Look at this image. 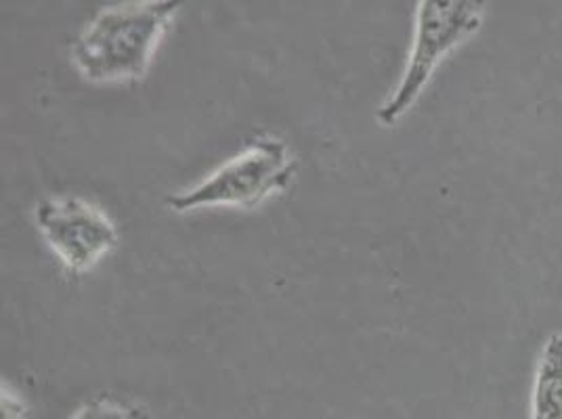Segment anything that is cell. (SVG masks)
<instances>
[{
  "instance_id": "obj_1",
  "label": "cell",
  "mask_w": 562,
  "mask_h": 419,
  "mask_svg": "<svg viewBox=\"0 0 562 419\" xmlns=\"http://www.w3.org/2000/svg\"><path fill=\"white\" fill-rule=\"evenodd\" d=\"M179 7V0H147L99 11L71 45L76 68L91 82L137 80Z\"/></svg>"
},
{
  "instance_id": "obj_5",
  "label": "cell",
  "mask_w": 562,
  "mask_h": 419,
  "mask_svg": "<svg viewBox=\"0 0 562 419\" xmlns=\"http://www.w3.org/2000/svg\"><path fill=\"white\" fill-rule=\"evenodd\" d=\"M531 419H562V333L548 338L531 395Z\"/></svg>"
},
{
  "instance_id": "obj_4",
  "label": "cell",
  "mask_w": 562,
  "mask_h": 419,
  "mask_svg": "<svg viewBox=\"0 0 562 419\" xmlns=\"http://www.w3.org/2000/svg\"><path fill=\"white\" fill-rule=\"evenodd\" d=\"M36 223L50 250L71 271H87L117 246L114 223L78 197H48L36 208Z\"/></svg>"
},
{
  "instance_id": "obj_7",
  "label": "cell",
  "mask_w": 562,
  "mask_h": 419,
  "mask_svg": "<svg viewBox=\"0 0 562 419\" xmlns=\"http://www.w3.org/2000/svg\"><path fill=\"white\" fill-rule=\"evenodd\" d=\"M0 418L30 419L24 403L13 395L9 388H4V386H2V398H0Z\"/></svg>"
},
{
  "instance_id": "obj_3",
  "label": "cell",
  "mask_w": 562,
  "mask_h": 419,
  "mask_svg": "<svg viewBox=\"0 0 562 419\" xmlns=\"http://www.w3.org/2000/svg\"><path fill=\"white\" fill-rule=\"evenodd\" d=\"M296 162L280 139H258L241 154L214 170L206 181L168 197L175 212L206 206L255 208L273 191H280L294 177Z\"/></svg>"
},
{
  "instance_id": "obj_6",
  "label": "cell",
  "mask_w": 562,
  "mask_h": 419,
  "mask_svg": "<svg viewBox=\"0 0 562 419\" xmlns=\"http://www.w3.org/2000/svg\"><path fill=\"white\" fill-rule=\"evenodd\" d=\"M71 419H135L131 411L110 400H94L91 405L82 407Z\"/></svg>"
},
{
  "instance_id": "obj_2",
  "label": "cell",
  "mask_w": 562,
  "mask_h": 419,
  "mask_svg": "<svg viewBox=\"0 0 562 419\" xmlns=\"http://www.w3.org/2000/svg\"><path fill=\"white\" fill-rule=\"evenodd\" d=\"M483 2L470 0H422L416 13V34L407 59V68L395 93L378 110L382 126H395L420 99L430 76L462 41L479 30L483 22Z\"/></svg>"
}]
</instances>
